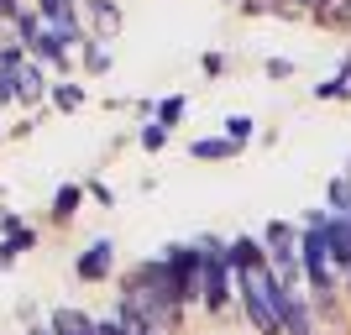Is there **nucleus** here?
<instances>
[{"instance_id": "nucleus-1", "label": "nucleus", "mask_w": 351, "mask_h": 335, "mask_svg": "<svg viewBox=\"0 0 351 335\" xmlns=\"http://www.w3.org/2000/svg\"><path fill=\"white\" fill-rule=\"evenodd\" d=\"M231 257L220 247H199V299H205L210 309H220L226 299H231Z\"/></svg>"}, {"instance_id": "nucleus-2", "label": "nucleus", "mask_w": 351, "mask_h": 335, "mask_svg": "<svg viewBox=\"0 0 351 335\" xmlns=\"http://www.w3.org/2000/svg\"><path fill=\"white\" fill-rule=\"evenodd\" d=\"M304 267H309V277H315V288L320 293H330V257H325V236H320V225H309V241H304Z\"/></svg>"}, {"instance_id": "nucleus-3", "label": "nucleus", "mask_w": 351, "mask_h": 335, "mask_svg": "<svg viewBox=\"0 0 351 335\" xmlns=\"http://www.w3.org/2000/svg\"><path fill=\"white\" fill-rule=\"evenodd\" d=\"M105 273H110V241H95V247L79 257V277L95 283V277H105Z\"/></svg>"}, {"instance_id": "nucleus-4", "label": "nucleus", "mask_w": 351, "mask_h": 335, "mask_svg": "<svg viewBox=\"0 0 351 335\" xmlns=\"http://www.w3.org/2000/svg\"><path fill=\"white\" fill-rule=\"evenodd\" d=\"M53 335H100V325H89L79 309H58L53 314Z\"/></svg>"}, {"instance_id": "nucleus-5", "label": "nucleus", "mask_w": 351, "mask_h": 335, "mask_svg": "<svg viewBox=\"0 0 351 335\" xmlns=\"http://www.w3.org/2000/svg\"><path fill=\"white\" fill-rule=\"evenodd\" d=\"M84 5H89V11H95V21H100L105 32H116V27H121V11H116V5H110V0H84Z\"/></svg>"}, {"instance_id": "nucleus-6", "label": "nucleus", "mask_w": 351, "mask_h": 335, "mask_svg": "<svg viewBox=\"0 0 351 335\" xmlns=\"http://www.w3.org/2000/svg\"><path fill=\"white\" fill-rule=\"evenodd\" d=\"M241 142H194V158H231Z\"/></svg>"}, {"instance_id": "nucleus-7", "label": "nucleus", "mask_w": 351, "mask_h": 335, "mask_svg": "<svg viewBox=\"0 0 351 335\" xmlns=\"http://www.w3.org/2000/svg\"><path fill=\"white\" fill-rule=\"evenodd\" d=\"M73 210H79V189H58V199H53V215H58V220H69Z\"/></svg>"}, {"instance_id": "nucleus-8", "label": "nucleus", "mask_w": 351, "mask_h": 335, "mask_svg": "<svg viewBox=\"0 0 351 335\" xmlns=\"http://www.w3.org/2000/svg\"><path fill=\"white\" fill-rule=\"evenodd\" d=\"M162 142H168V126H162V121H152V126L142 132V147H147V152H158Z\"/></svg>"}, {"instance_id": "nucleus-9", "label": "nucleus", "mask_w": 351, "mask_h": 335, "mask_svg": "<svg viewBox=\"0 0 351 335\" xmlns=\"http://www.w3.org/2000/svg\"><path fill=\"white\" fill-rule=\"evenodd\" d=\"M178 116H184V100H178V95H173V100H162V105H158V121H162V126H173Z\"/></svg>"}, {"instance_id": "nucleus-10", "label": "nucleus", "mask_w": 351, "mask_h": 335, "mask_svg": "<svg viewBox=\"0 0 351 335\" xmlns=\"http://www.w3.org/2000/svg\"><path fill=\"white\" fill-rule=\"evenodd\" d=\"M53 100H58L63 110H73V105L84 100V89H79V84H58V95H53Z\"/></svg>"}, {"instance_id": "nucleus-11", "label": "nucleus", "mask_w": 351, "mask_h": 335, "mask_svg": "<svg viewBox=\"0 0 351 335\" xmlns=\"http://www.w3.org/2000/svg\"><path fill=\"white\" fill-rule=\"evenodd\" d=\"M226 132H231V142H247V136H252V121L247 116H231V121H226Z\"/></svg>"}, {"instance_id": "nucleus-12", "label": "nucleus", "mask_w": 351, "mask_h": 335, "mask_svg": "<svg viewBox=\"0 0 351 335\" xmlns=\"http://www.w3.org/2000/svg\"><path fill=\"white\" fill-rule=\"evenodd\" d=\"M105 63H110V53H105V47H89V69L100 73V69H105Z\"/></svg>"}, {"instance_id": "nucleus-13", "label": "nucleus", "mask_w": 351, "mask_h": 335, "mask_svg": "<svg viewBox=\"0 0 351 335\" xmlns=\"http://www.w3.org/2000/svg\"><path fill=\"white\" fill-rule=\"evenodd\" d=\"M0 16H5V21H16V16H21V11H16V0H0Z\"/></svg>"}, {"instance_id": "nucleus-14", "label": "nucleus", "mask_w": 351, "mask_h": 335, "mask_svg": "<svg viewBox=\"0 0 351 335\" xmlns=\"http://www.w3.org/2000/svg\"><path fill=\"white\" fill-rule=\"evenodd\" d=\"M32 335H53V330H32Z\"/></svg>"}]
</instances>
